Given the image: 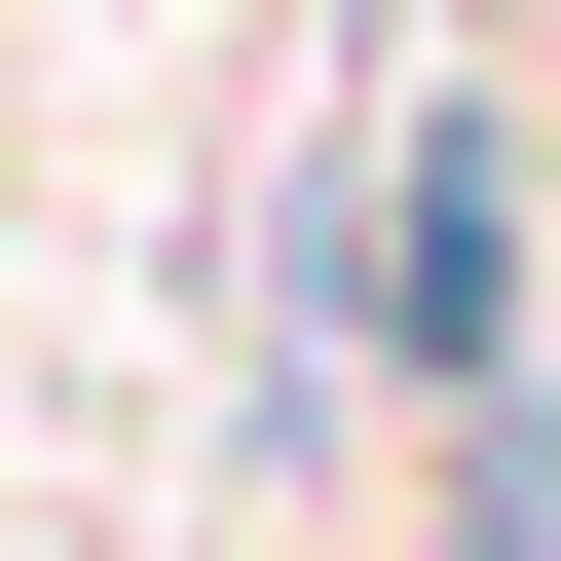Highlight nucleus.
<instances>
[{"mask_svg":"<svg viewBox=\"0 0 561 561\" xmlns=\"http://www.w3.org/2000/svg\"><path fill=\"white\" fill-rule=\"evenodd\" d=\"M412 561H561V449H524V412H449V524H412Z\"/></svg>","mask_w":561,"mask_h":561,"instance_id":"f257e3e1","label":"nucleus"}]
</instances>
